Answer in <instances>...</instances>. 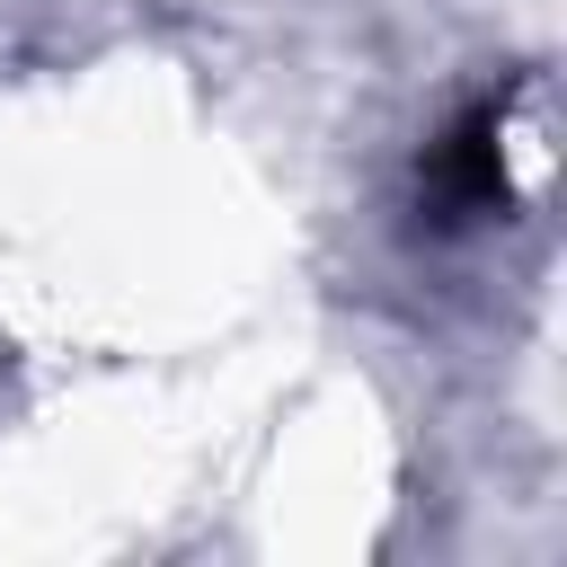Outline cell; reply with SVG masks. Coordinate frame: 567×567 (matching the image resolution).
Here are the masks:
<instances>
[{"instance_id":"obj_1","label":"cell","mask_w":567,"mask_h":567,"mask_svg":"<svg viewBox=\"0 0 567 567\" xmlns=\"http://www.w3.org/2000/svg\"><path fill=\"white\" fill-rule=\"evenodd\" d=\"M425 204H434L443 221H478V213H505V204H514L496 97H478V106H470L434 151H425Z\"/></svg>"}]
</instances>
